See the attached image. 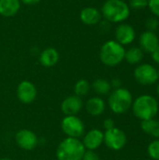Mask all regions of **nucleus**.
I'll return each mask as SVG.
<instances>
[{"mask_svg": "<svg viewBox=\"0 0 159 160\" xmlns=\"http://www.w3.org/2000/svg\"><path fill=\"white\" fill-rule=\"evenodd\" d=\"M133 114L141 121L156 118L159 112V103L157 99L152 95H142L133 100L132 103Z\"/></svg>", "mask_w": 159, "mask_h": 160, "instance_id": "obj_1", "label": "nucleus"}, {"mask_svg": "<svg viewBox=\"0 0 159 160\" xmlns=\"http://www.w3.org/2000/svg\"><path fill=\"white\" fill-rule=\"evenodd\" d=\"M100 12L109 22H123L129 17L130 8L124 0H106Z\"/></svg>", "mask_w": 159, "mask_h": 160, "instance_id": "obj_2", "label": "nucleus"}, {"mask_svg": "<svg viewBox=\"0 0 159 160\" xmlns=\"http://www.w3.org/2000/svg\"><path fill=\"white\" fill-rule=\"evenodd\" d=\"M126 49L116 40H108L100 48V61L107 67H115L125 60Z\"/></svg>", "mask_w": 159, "mask_h": 160, "instance_id": "obj_3", "label": "nucleus"}, {"mask_svg": "<svg viewBox=\"0 0 159 160\" xmlns=\"http://www.w3.org/2000/svg\"><path fill=\"white\" fill-rule=\"evenodd\" d=\"M86 149L79 139L66 138L63 140L56 150L58 160H82Z\"/></svg>", "mask_w": 159, "mask_h": 160, "instance_id": "obj_4", "label": "nucleus"}, {"mask_svg": "<svg viewBox=\"0 0 159 160\" xmlns=\"http://www.w3.org/2000/svg\"><path fill=\"white\" fill-rule=\"evenodd\" d=\"M133 96L131 92L124 87L113 89L110 93L108 105L111 111L115 114H123L131 109L133 103Z\"/></svg>", "mask_w": 159, "mask_h": 160, "instance_id": "obj_5", "label": "nucleus"}, {"mask_svg": "<svg viewBox=\"0 0 159 160\" xmlns=\"http://www.w3.org/2000/svg\"><path fill=\"white\" fill-rule=\"evenodd\" d=\"M134 79L143 86H150L157 82V69L151 64H139L134 69Z\"/></svg>", "mask_w": 159, "mask_h": 160, "instance_id": "obj_6", "label": "nucleus"}, {"mask_svg": "<svg viewBox=\"0 0 159 160\" xmlns=\"http://www.w3.org/2000/svg\"><path fill=\"white\" fill-rule=\"evenodd\" d=\"M61 128L63 132L69 138L79 139L84 134V124L76 115L65 116L61 123Z\"/></svg>", "mask_w": 159, "mask_h": 160, "instance_id": "obj_7", "label": "nucleus"}, {"mask_svg": "<svg viewBox=\"0 0 159 160\" xmlns=\"http://www.w3.org/2000/svg\"><path fill=\"white\" fill-rule=\"evenodd\" d=\"M127 142V138L126 133L116 127L104 132V143L112 151H119L123 149L126 146Z\"/></svg>", "mask_w": 159, "mask_h": 160, "instance_id": "obj_8", "label": "nucleus"}, {"mask_svg": "<svg viewBox=\"0 0 159 160\" xmlns=\"http://www.w3.org/2000/svg\"><path fill=\"white\" fill-rule=\"evenodd\" d=\"M15 142L20 148L26 151H31L37 146L38 138L29 129H21L15 135Z\"/></svg>", "mask_w": 159, "mask_h": 160, "instance_id": "obj_9", "label": "nucleus"}, {"mask_svg": "<svg viewBox=\"0 0 159 160\" xmlns=\"http://www.w3.org/2000/svg\"><path fill=\"white\" fill-rule=\"evenodd\" d=\"M18 99L23 104H30L32 103L37 96V91L35 84L29 81H22L19 83L17 90H16Z\"/></svg>", "mask_w": 159, "mask_h": 160, "instance_id": "obj_10", "label": "nucleus"}, {"mask_svg": "<svg viewBox=\"0 0 159 160\" xmlns=\"http://www.w3.org/2000/svg\"><path fill=\"white\" fill-rule=\"evenodd\" d=\"M115 40L123 45L124 47L126 45L131 44L135 38H136V32L132 25L128 23L121 22L115 29Z\"/></svg>", "mask_w": 159, "mask_h": 160, "instance_id": "obj_11", "label": "nucleus"}, {"mask_svg": "<svg viewBox=\"0 0 159 160\" xmlns=\"http://www.w3.org/2000/svg\"><path fill=\"white\" fill-rule=\"evenodd\" d=\"M83 107V101L82 98L72 95L69 97H67L62 104H61V110L66 116L67 115H76L78 114Z\"/></svg>", "mask_w": 159, "mask_h": 160, "instance_id": "obj_12", "label": "nucleus"}, {"mask_svg": "<svg viewBox=\"0 0 159 160\" xmlns=\"http://www.w3.org/2000/svg\"><path fill=\"white\" fill-rule=\"evenodd\" d=\"M104 143V132L97 128L89 130L83 137L82 144L87 150H93L99 148Z\"/></svg>", "mask_w": 159, "mask_h": 160, "instance_id": "obj_13", "label": "nucleus"}, {"mask_svg": "<svg viewBox=\"0 0 159 160\" xmlns=\"http://www.w3.org/2000/svg\"><path fill=\"white\" fill-rule=\"evenodd\" d=\"M140 48L143 51V52L152 53L159 46V38L155 32L144 31L140 36L139 39Z\"/></svg>", "mask_w": 159, "mask_h": 160, "instance_id": "obj_14", "label": "nucleus"}, {"mask_svg": "<svg viewBox=\"0 0 159 160\" xmlns=\"http://www.w3.org/2000/svg\"><path fill=\"white\" fill-rule=\"evenodd\" d=\"M101 12L95 7H86L80 13L81 21L87 25H95L101 21Z\"/></svg>", "mask_w": 159, "mask_h": 160, "instance_id": "obj_15", "label": "nucleus"}, {"mask_svg": "<svg viewBox=\"0 0 159 160\" xmlns=\"http://www.w3.org/2000/svg\"><path fill=\"white\" fill-rule=\"evenodd\" d=\"M85 109H86V112L96 117V116H99L101 115L104 112H105V109H106V103L105 101L99 98V97H93L91 98H89L86 103H85Z\"/></svg>", "mask_w": 159, "mask_h": 160, "instance_id": "obj_16", "label": "nucleus"}, {"mask_svg": "<svg viewBox=\"0 0 159 160\" xmlns=\"http://www.w3.org/2000/svg\"><path fill=\"white\" fill-rule=\"evenodd\" d=\"M21 8L20 0H0V15L12 17L18 13Z\"/></svg>", "mask_w": 159, "mask_h": 160, "instance_id": "obj_17", "label": "nucleus"}, {"mask_svg": "<svg viewBox=\"0 0 159 160\" xmlns=\"http://www.w3.org/2000/svg\"><path fill=\"white\" fill-rule=\"evenodd\" d=\"M59 60V52L54 48H47L39 55V62L45 68H51L57 64Z\"/></svg>", "mask_w": 159, "mask_h": 160, "instance_id": "obj_18", "label": "nucleus"}, {"mask_svg": "<svg viewBox=\"0 0 159 160\" xmlns=\"http://www.w3.org/2000/svg\"><path fill=\"white\" fill-rule=\"evenodd\" d=\"M141 128L147 135L155 139H159V120L153 118L150 120L141 121Z\"/></svg>", "mask_w": 159, "mask_h": 160, "instance_id": "obj_19", "label": "nucleus"}, {"mask_svg": "<svg viewBox=\"0 0 159 160\" xmlns=\"http://www.w3.org/2000/svg\"><path fill=\"white\" fill-rule=\"evenodd\" d=\"M144 52L140 47H131L125 53V60L129 65H139L143 60Z\"/></svg>", "mask_w": 159, "mask_h": 160, "instance_id": "obj_20", "label": "nucleus"}, {"mask_svg": "<svg viewBox=\"0 0 159 160\" xmlns=\"http://www.w3.org/2000/svg\"><path fill=\"white\" fill-rule=\"evenodd\" d=\"M92 87L94 91L99 96H106L112 92L111 82L105 79H97L93 82Z\"/></svg>", "mask_w": 159, "mask_h": 160, "instance_id": "obj_21", "label": "nucleus"}, {"mask_svg": "<svg viewBox=\"0 0 159 160\" xmlns=\"http://www.w3.org/2000/svg\"><path fill=\"white\" fill-rule=\"evenodd\" d=\"M90 89H91V84L89 83L88 81L84 79L79 80L74 85V93L76 96L80 98L87 96L88 93L90 92Z\"/></svg>", "mask_w": 159, "mask_h": 160, "instance_id": "obj_22", "label": "nucleus"}, {"mask_svg": "<svg viewBox=\"0 0 159 160\" xmlns=\"http://www.w3.org/2000/svg\"><path fill=\"white\" fill-rule=\"evenodd\" d=\"M147 153L150 158L159 160V139H155L149 143L147 147Z\"/></svg>", "mask_w": 159, "mask_h": 160, "instance_id": "obj_23", "label": "nucleus"}, {"mask_svg": "<svg viewBox=\"0 0 159 160\" xmlns=\"http://www.w3.org/2000/svg\"><path fill=\"white\" fill-rule=\"evenodd\" d=\"M145 28L147 31L156 32L159 28V20L157 17H150L145 21Z\"/></svg>", "mask_w": 159, "mask_h": 160, "instance_id": "obj_24", "label": "nucleus"}, {"mask_svg": "<svg viewBox=\"0 0 159 160\" xmlns=\"http://www.w3.org/2000/svg\"><path fill=\"white\" fill-rule=\"evenodd\" d=\"M128 6L132 9H143L148 7V0H129Z\"/></svg>", "mask_w": 159, "mask_h": 160, "instance_id": "obj_25", "label": "nucleus"}, {"mask_svg": "<svg viewBox=\"0 0 159 160\" xmlns=\"http://www.w3.org/2000/svg\"><path fill=\"white\" fill-rule=\"evenodd\" d=\"M148 8L156 17L159 18V0H148Z\"/></svg>", "mask_w": 159, "mask_h": 160, "instance_id": "obj_26", "label": "nucleus"}, {"mask_svg": "<svg viewBox=\"0 0 159 160\" xmlns=\"http://www.w3.org/2000/svg\"><path fill=\"white\" fill-rule=\"evenodd\" d=\"M82 160H100L99 156L93 150H87L85 151Z\"/></svg>", "mask_w": 159, "mask_h": 160, "instance_id": "obj_27", "label": "nucleus"}, {"mask_svg": "<svg viewBox=\"0 0 159 160\" xmlns=\"http://www.w3.org/2000/svg\"><path fill=\"white\" fill-rule=\"evenodd\" d=\"M103 128L105 130H110L113 128H115V123H114V120L112 119V118H107L104 120L103 122Z\"/></svg>", "mask_w": 159, "mask_h": 160, "instance_id": "obj_28", "label": "nucleus"}, {"mask_svg": "<svg viewBox=\"0 0 159 160\" xmlns=\"http://www.w3.org/2000/svg\"><path fill=\"white\" fill-rule=\"evenodd\" d=\"M111 86L113 89H118L122 87V81L119 78H113L111 82Z\"/></svg>", "mask_w": 159, "mask_h": 160, "instance_id": "obj_29", "label": "nucleus"}, {"mask_svg": "<svg viewBox=\"0 0 159 160\" xmlns=\"http://www.w3.org/2000/svg\"><path fill=\"white\" fill-rule=\"evenodd\" d=\"M151 55H152L153 61L159 65V46L151 53Z\"/></svg>", "mask_w": 159, "mask_h": 160, "instance_id": "obj_30", "label": "nucleus"}, {"mask_svg": "<svg viewBox=\"0 0 159 160\" xmlns=\"http://www.w3.org/2000/svg\"><path fill=\"white\" fill-rule=\"evenodd\" d=\"M22 3L25 4V5H36L37 4L40 0H20Z\"/></svg>", "mask_w": 159, "mask_h": 160, "instance_id": "obj_31", "label": "nucleus"}, {"mask_svg": "<svg viewBox=\"0 0 159 160\" xmlns=\"http://www.w3.org/2000/svg\"><path fill=\"white\" fill-rule=\"evenodd\" d=\"M157 95H158L159 97V83L157 85Z\"/></svg>", "mask_w": 159, "mask_h": 160, "instance_id": "obj_32", "label": "nucleus"}, {"mask_svg": "<svg viewBox=\"0 0 159 160\" xmlns=\"http://www.w3.org/2000/svg\"><path fill=\"white\" fill-rule=\"evenodd\" d=\"M0 160H12L11 158H1Z\"/></svg>", "mask_w": 159, "mask_h": 160, "instance_id": "obj_33", "label": "nucleus"}, {"mask_svg": "<svg viewBox=\"0 0 159 160\" xmlns=\"http://www.w3.org/2000/svg\"><path fill=\"white\" fill-rule=\"evenodd\" d=\"M157 77H158V81H159V68L157 69Z\"/></svg>", "mask_w": 159, "mask_h": 160, "instance_id": "obj_34", "label": "nucleus"}]
</instances>
